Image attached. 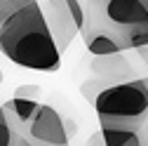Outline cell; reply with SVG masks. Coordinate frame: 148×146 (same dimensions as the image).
Here are the masks:
<instances>
[{
  "label": "cell",
  "instance_id": "13",
  "mask_svg": "<svg viewBox=\"0 0 148 146\" xmlns=\"http://www.w3.org/2000/svg\"><path fill=\"white\" fill-rule=\"evenodd\" d=\"M141 139H143V146H148V123L141 127Z\"/></svg>",
  "mask_w": 148,
  "mask_h": 146
},
{
  "label": "cell",
  "instance_id": "6",
  "mask_svg": "<svg viewBox=\"0 0 148 146\" xmlns=\"http://www.w3.org/2000/svg\"><path fill=\"white\" fill-rule=\"evenodd\" d=\"M92 71H94V76L103 78L106 85H115V83H125V80L134 78V66H132V61H127L125 52L106 54V57H94Z\"/></svg>",
  "mask_w": 148,
  "mask_h": 146
},
{
  "label": "cell",
  "instance_id": "5",
  "mask_svg": "<svg viewBox=\"0 0 148 146\" xmlns=\"http://www.w3.org/2000/svg\"><path fill=\"white\" fill-rule=\"evenodd\" d=\"M42 7V17H45V24L52 33L54 43H57V50L64 54L68 50V45L75 40V35H80L75 21H73V17L66 7L64 0H47Z\"/></svg>",
  "mask_w": 148,
  "mask_h": 146
},
{
  "label": "cell",
  "instance_id": "8",
  "mask_svg": "<svg viewBox=\"0 0 148 146\" xmlns=\"http://www.w3.org/2000/svg\"><path fill=\"white\" fill-rule=\"evenodd\" d=\"M38 101H31V99H16V97H12L10 101H5L3 104V111L19 125V127H24L31 118H33V113L38 111Z\"/></svg>",
  "mask_w": 148,
  "mask_h": 146
},
{
  "label": "cell",
  "instance_id": "2",
  "mask_svg": "<svg viewBox=\"0 0 148 146\" xmlns=\"http://www.w3.org/2000/svg\"><path fill=\"white\" fill-rule=\"evenodd\" d=\"M94 111L101 127L141 130L148 123V76L106 85L94 97Z\"/></svg>",
  "mask_w": 148,
  "mask_h": 146
},
{
  "label": "cell",
  "instance_id": "7",
  "mask_svg": "<svg viewBox=\"0 0 148 146\" xmlns=\"http://www.w3.org/2000/svg\"><path fill=\"white\" fill-rule=\"evenodd\" d=\"M103 146H143L141 130H120V127H101Z\"/></svg>",
  "mask_w": 148,
  "mask_h": 146
},
{
  "label": "cell",
  "instance_id": "10",
  "mask_svg": "<svg viewBox=\"0 0 148 146\" xmlns=\"http://www.w3.org/2000/svg\"><path fill=\"white\" fill-rule=\"evenodd\" d=\"M64 3H66L68 12L73 17V21H75L78 31H82V26H85V5L80 3V0H64Z\"/></svg>",
  "mask_w": 148,
  "mask_h": 146
},
{
  "label": "cell",
  "instance_id": "16",
  "mask_svg": "<svg viewBox=\"0 0 148 146\" xmlns=\"http://www.w3.org/2000/svg\"><path fill=\"white\" fill-rule=\"evenodd\" d=\"M0 83H3V73H0Z\"/></svg>",
  "mask_w": 148,
  "mask_h": 146
},
{
  "label": "cell",
  "instance_id": "9",
  "mask_svg": "<svg viewBox=\"0 0 148 146\" xmlns=\"http://www.w3.org/2000/svg\"><path fill=\"white\" fill-rule=\"evenodd\" d=\"M35 3V0H0V24H3L7 17H12L14 12H19L21 7Z\"/></svg>",
  "mask_w": 148,
  "mask_h": 146
},
{
  "label": "cell",
  "instance_id": "4",
  "mask_svg": "<svg viewBox=\"0 0 148 146\" xmlns=\"http://www.w3.org/2000/svg\"><path fill=\"white\" fill-rule=\"evenodd\" d=\"M19 132L24 134L26 141L45 144V146H68V139H71L64 125V118L49 104H40L33 118L24 127H19Z\"/></svg>",
  "mask_w": 148,
  "mask_h": 146
},
{
  "label": "cell",
  "instance_id": "11",
  "mask_svg": "<svg viewBox=\"0 0 148 146\" xmlns=\"http://www.w3.org/2000/svg\"><path fill=\"white\" fill-rule=\"evenodd\" d=\"M42 94V87L40 85H19L14 90V97L16 99H31V101H38Z\"/></svg>",
  "mask_w": 148,
  "mask_h": 146
},
{
  "label": "cell",
  "instance_id": "12",
  "mask_svg": "<svg viewBox=\"0 0 148 146\" xmlns=\"http://www.w3.org/2000/svg\"><path fill=\"white\" fill-rule=\"evenodd\" d=\"M136 54H139V57H141V61L148 66V47H141V50H134Z\"/></svg>",
  "mask_w": 148,
  "mask_h": 146
},
{
  "label": "cell",
  "instance_id": "14",
  "mask_svg": "<svg viewBox=\"0 0 148 146\" xmlns=\"http://www.w3.org/2000/svg\"><path fill=\"white\" fill-rule=\"evenodd\" d=\"M24 146H45V144H33V141H26Z\"/></svg>",
  "mask_w": 148,
  "mask_h": 146
},
{
  "label": "cell",
  "instance_id": "1",
  "mask_svg": "<svg viewBox=\"0 0 148 146\" xmlns=\"http://www.w3.org/2000/svg\"><path fill=\"white\" fill-rule=\"evenodd\" d=\"M0 52L24 68L54 73L61 66V52L45 24L42 7L35 3L21 7L0 24Z\"/></svg>",
  "mask_w": 148,
  "mask_h": 146
},
{
  "label": "cell",
  "instance_id": "3",
  "mask_svg": "<svg viewBox=\"0 0 148 146\" xmlns=\"http://www.w3.org/2000/svg\"><path fill=\"white\" fill-rule=\"evenodd\" d=\"M85 47L92 57H106V54H118V52H129L127 47V33L110 26L103 17L92 10L85 7V26L80 31Z\"/></svg>",
  "mask_w": 148,
  "mask_h": 146
},
{
  "label": "cell",
  "instance_id": "15",
  "mask_svg": "<svg viewBox=\"0 0 148 146\" xmlns=\"http://www.w3.org/2000/svg\"><path fill=\"white\" fill-rule=\"evenodd\" d=\"M87 3H97V0H87Z\"/></svg>",
  "mask_w": 148,
  "mask_h": 146
}]
</instances>
